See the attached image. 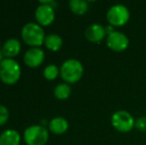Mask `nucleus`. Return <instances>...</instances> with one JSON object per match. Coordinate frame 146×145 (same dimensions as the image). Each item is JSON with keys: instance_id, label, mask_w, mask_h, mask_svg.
Returning a JSON list of instances; mask_svg holds the SVG:
<instances>
[{"instance_id": "obj_19", "label": "nucleus", "mask_w": 146, "mask_h": 145, "mask_svg": "<svg viewBox=\"0 0 146 145\" xmlns=\"http://www.w3.org/2000/svg\"><path fill=\"white\" fill-rule=\"evenodd\" d=\"M9 118V111L8 109L3 105H0V125L6 123Z\"/></svg>"}, {"instance_id": "obj_10", "label": "nucleus", "mask_w": 146, "mask_h": 145, "mask_svg": "<svg viewBox=\"0 0 146 145\" xmlns=\"http://www.w3.org/2000/svg\"><path fill=\"white\" fill-rule=\"evenodd\" d=\"M45 58V53L41 48L38 47H32L26 51L24 55V62L28 67L35 68L42 64Z\"/></svg>"}, {"instance_id": "obj_13", "label": "nucleus", "mask_w": 146, "mask_h": 145, "mask_svg": "<svg viewBox=\"0 0 146 145\" xmlns=\"http://www.w3.org/2000/svg\"><path fill=\"white\" fill-rule=\"evenodd\" d=\"M69 128V122L63 116H56L49 122V129L55 134H63Z\"/></svg>"}, {"instance_id": "obj_15", "label": "nucleus", "mask_w": 146, "mask_h": 145, "mask_svg": "<svg viewBox=\"0 0 146 145\" xmlns=\"http://www.w3.org/2000/svg\"><path fill=\"white\" fill-rule=\"evenodd\" d=\"M70 9L78 15H84L88 10V3L86 0H70Z\"/></svg>"}, {"instance_id": "obj_21", "label": "nucleus", "mask_w": 146, "mask_h": 145, "mask_svg": "<svg viewBox=\"0 0 146 145\" xmlns=\"http://www.w3.org/2000/svg\"><path fill=\"white\" fill-rule=\"evenodd\" d=\"M3 56H4V55H3V53H2V48H0V63H1L2 61L4 60Z\"/></svg>"}, {"instance_id": "obj_9", "label": "nucleus", "mask_w": 146, "mask_h": 145, "mask_svg": "<svg viewBox=\"0 0 146 145\" xmlns=\"http://www.w3.org/2000/svg\"><path fill=\"white\" fill-rule=\"evenodd\" d=\"M85 36L90 42L92 43H100L106 39V27L100 23H92L86 29Z\"/></svg>"}, {"instance_id": "obj_6", "label": "nucleus", "mask_w": 146, "mask_h": 145, "mask_svg": "<svg viewBox=\"0 0 146 145\" xmlns=\"http://www.w3.org/2000/svg\"><path fill=\"white\" fill-rule=\"evenodd\" d=\"M23 136L27 145H45L49 139V132L45 126L35 124L26 128Z\"/></svg>"}, {"instance_id": "obj_18", "label": "nucleus", "mask_w": 146, "mask_h": 145, "mask_svg": "<svg viewBox=\"0 0 146 145\" xmlns=\"http://www.w3.org/2000/svg\"><path fill=\"white\" fill-rule=\"evenodd\" d=\"M135 128L139 131L146 132V115L139 116L135 119Z\"/></svg>"}, {"instance_id": "obj_20", "label": "nucleus", "mask_w": 146, "mask_h": 145, "mask_svg": "<svg viewBox=\"0 0 146 145\" xmlns=\"http://www.w3.org/2000/svg\"><path fill=\"white\" fill-rule=\"evenodd\" d=\"M41 4H47V5L51 6V7L55 8L57 5H58V3H57V1H55V0H47V1H44V0H42V1H40Z\"/></svg>"}, {"instance_id": "obj_17", "label": "nucleus", "mask_w": 146, "mask_h": 145, "mask_svg": "<svg viewBox=\"0 0 146 145\" xmlns=\"http://www.w3.org/2000/svg\"><path fill=\"white\" fill-rule=\"evenodd\" d=\"M60 73V69L56 65L54 64H50L48 66H46V68L44 69V72H43V75L49 81H52V79H55Z\"/></svg>"}, {"instance_id": "obj_14", "label": "nucleus", "mask_w": 146, "mask_h": 145, "mask_svg": "<svg viewBox=\"0 0 146 145\" xmlns=\"http://www.w3.org/2000/svg\"><path fill=\"white\" fill-rule=\"evenodd\" d=\"M44 44L49 50L51 51H58L61 49L63 45V39L58 34L51 33L46 36L44 41Z\"/></svg>"}, {"instance_id": "obj_1", "label": "nucleus", "mask_w": 146, "mask_h": 145, "mask_svg": "<svg viewBox=\"0 0 146 145\" xmlns=\"http://www.w3.org/2000/svg\"><path fill=\"white\" fill-rule=\"evenodd\" d=\"M60 75L67 83H75L84 75V66L77 59H68L60 68Z\"/></svg>"}, {"instance_id": "obj_4", "label": "nucleus", "mask_w": 146, "mask_h": 145, "mask_svg": "<svg viewBox=\"0 0 146 145\" xmlns=\"http://www.w3.org/2000/svg\"><path fill=\"white\" fill-rule=\"evenodd\" d=\"M110 122L114 129L117 131L126 133L135 128V118L129 111L118 109L111 114Z\"/></svg>"}, {"instance_id": "obj_12", "label": "nucleus", "mask_w": 146, "mask_h": 145, "mask_svg": "<svg viewBox=\"0 0 146 145\" xmlns=\"http://www.w3.org/2000/svg\"><path fill=\"white\" fill-rule=\"evenodd\" d=\"M21 136L15 129H6L0 134V145H19Z\"/></svg>"}, {"instance_id": "obj_3", "label": "nucleus", "mask_w": 146, "mask_h": 145, "mask_svg": "<svg viewBox=\"0 0 146 145\" xmlns=\"http://www.w3.org/2000/svg\"><path fill=\"white\" fill-rule=\"evenodd\" d=\"M21 75V68L14 59L5 58L0 63V79L7 85H13Z\"/></svg>"}, {"instance_id": "obj_7", "label": "nucleus", "mask_w": 146, "mask_h": 145, "mask_svg": "<svg viewBox=\"0 0 146 145\" xmlns=\"http://www.w3.org/2000/svg\"><path fill=\"white\" fill-rule=\"evenodd\" d=\"M106 46L114 52H123L129 46V38L123 32L115 30L108 34L106 39Z\"/></svg>"}, {"instance_id": "obj_11", "label": "nucleus", "mask_w": 146, "mask_h": 145, "mask_svg": "<svg viewBox=\"0 0 146 145\" xmlns=\"http://www.w3.org/2000/svg\"><path fill=\"white\" fill-rule=\"evenodd\" d=\"M21 49V43L18 39L10 38L4 42L2 46V53L6 58L13 59V57L17 56Z\"/></svg>"}, {"instance_id": "obj_5", "label": "nucleus", "mask_w": 146, "mask_h": 145, "mask_svg": "<svg viewBox=\"0 0 146 145\" xmlns=\"http://www.w3.org/2000/svg\"><path fill=\"white\" fill-rule=\"evenodd\" d=\"M106 17L108 25H111L113 27H121L129 21L130 11L123 4H114L108 9Z\"/></svg>"}, {"instance_id": "obj_8", "label": "nucleus", "mask_w": 146, "mask_h": 145, "mask_svg": "<svg viewBox=\"0 0 146 145\" xmlns=\"http://www.w3.org/2000/svg\"><path fill=\"white\" fill-rule=\"evenodd\" d=\"M35 17L39 24L48 26L55 19V10L47 4H41L35 10Z\"/></svg>"}, {"instance_id": "obj_16", "label": "nucleus", "mask_w": 146, "mask_h": 145, "mask_svg": "<svg viewBox=\"0 0 146 145\" xmlns=\"http://www.w3.org/2000/svg\"><path fill=\"white\" fill-rule=\"evenodd\" d=\"M72 93V89L69 83H61L55 87L54 89V95L59 99H66L70 97Z\"/></svg>"}, {"instance_id": "obj_2", "label": "nucleus", "mask_w": 146, "mask_h": 145, "mask_svg": "<svg viewBox=\"0 0 146 145\" xmlns=\"http://www.w3.org/2000/svg\"><path fill=\"white\" fill-rule=\"evenodd\" d=\"M21 36L24 42L33 47H38L42 45L45 41V32L42 26L38 23L29 22L22 27Z\"/></svg>"}]
</instances>
